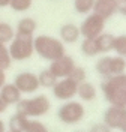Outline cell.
Instances as JSON below:
<instances>
[{
    "label": "cell",
    "mask_w": 126,
    "mask_h": 132,
    "mask_svg": "<svg viewBox=\"0 0 126 132\" xmlns=\"http://www.w3.org/2000/svg\"><path fill=\"white\" fill-rule=\"evenodd\" d=\"M101 90L110 105L126 107V74L104 78Z\"/></svg>",
    "instance_id": "6da1fadb"
},
{
    "label": "cell",
    "mask_w": 126,
    "mask_h": 132,
    "mask_svg": "<svg viewBox=\"0 0 126 132\" xmlns=\"http://www.w3.org/2000/svg\"><path fill=\"white\" fill-rule=\"evenodd\" d=\"M33 50L35 53L42 57L44 60H57L59 57L65 56V44L57 39V38H53L48 35H41L38 38H33Z\"/></svg>",
    "instance_id": "7a4b0ae2"
},
{
    "label": "cell",
    "mask_w": 126,
    "mask_h": 132,
    "mask_svg": "<svg viewBox=\"0 0 126 132\" xmlns=\"http://www.w3.org/2000/svg\"><path fill=\"white\" fill-rule=\"evenodd\" d=\"M15 105H17V113H21L27 119H38L50 111L51 102L45 95H38L30 99L21 98Z\"/></svg>",
    "instance_id": "3957f363"
},
{
    "label": "cell",
    "mask_w": 126,
    "mask_h": 132,
    "mask_svg": "<svg viewBox=\"0 0 126 132\" xmlns=\"http://www.w3.org/2000/svg\"><path fill=\"white\" fill-rule=\"evenodd\" d=\"M9 56L12 60L23 62L33 56V36H26V35H18L15 33L14 39L9 42Z\"/></svg>",
    "instance_id": "277c9868"
},
{
    "label": "cell",
    "mask_w": 126,
    "mask_h": 132,
    "mask_svg": "<svg viewBox=\"0 0 126 132\" xmlns=\"http://www.w3.org/2000/svg\"><path fill=\"white\" fill-rule=\"evenodd\" d=\"M59 119L65 125H77L84 119L86 110H84L81 102L77 101H66L62 107L59 108Z\"/></svg>",
    "instance_id": "5b68a950"
},
{
    "label": "cell",
    "mask_w": 126,
    "mask_h": 132,
    "mask_svg": "<svg viewBox=\"0 0 126 132\" xmlns=\"http://www.w3.org/2000/svg\"><path fill=\"white\" fill-rule=\"evenodd\" d=\"M105 20L96 14H90L84 18V21L80 26V35L83 38H96L104 32Z\"/></svg>",
    "instance_id": "8992f818"
},
{
    "label": "cell",
    "mask_w": 126,
    "mask_h": 132,
    "mask_svg": "<svg viewBox=\"0 0 126 132\" xmlns=\"http://www.w3.org/2000/svg\"><path fill=\"white\" fill-rule=\"evenodd\" d=\"M77 89L78 84L69 77H66L57 80V82L53 86V95L59 101H71L74 96H77Z\"/></svg>",
    "instance_id": "52a82bcc"
},
{
    "label": "cell",
    "mask_w": 126,
    "mask_h": 132,
    "mask_svg": "<svg viewBox=\"0 0 126 132\" xmlns=\"http://www.w3.org/2000/svg\"><path fill=\"white\" fill-rule=\"evenodd\" d=\"M74 66H75L74 59L71 57V56H68V54H65V56L59 57L57 60H53L50 68H48V71H50L57 80H60V78L69 77V74H71L72 69H74Z\"/></svg>",
    "instance_id": "ba28073f"
},
{
    "label": "cell",
    "mask_w": 126,
    "mask_h": 132,
    "mask_svg": "<svg viewBox=\"0 0 126 132\" xmlns=\"http://www.w3.org/2000/svg\"><path fill=\"white\" fill-rule=\"evenodd\" d=\"M14 84L18 90L21 93H35L41 86H39V81H38V75L33 74V72H21L15 77L14 80Z\"/></svg>",
    "instance_id": "9c48e42d"
},
{
    "label": "cell",
    "mask_w": 126,
    "mask_h": 132,
    "mask_svg": "<svg viewBox=\"0 0 126 132\" xmlns=\"http://www.w3.org/2000/svg\"><path fill=\"white\" fill-rule=\"evenodd\" d=\"M125 116H126V107H114V105H110V108L104 113V123L107 125L111 131L120 129Z\"/></svg>",
    "instance_id": "30bf717a"
},
{
    "label": "cell",
    "mask_w": 126,
    "mask_h": 132,
    "mask_svg": "<svg viewBox=\"0 0 126 132\" xmlns=\"http://www.w3.org/2000/svg\"><path fill=\"white\" fill-rule=\"evenodd\" d=\"M92 12L104 20H108L117 12V2L116 0H95Z\"/></svg>",
    "instance_id": "8fae6325"
},
{
    "label": "cell",
    "mask_w": 126,
    "mask_h": 132,
    "mask_svg": "<svg viewBox=\"0 0 126 132\" xmlns=\"http://www.w3.org/2000/svg\"><path fill=\"white\" fill-rule=\"evenodd\" d=\"M21 95H23V93L15 87L14 82H6V84L0 89V98H2V101H3L8 107L9 105H15L18 101L21 99Z\"/></svg>",
    "instance_id": "7c38bea8"
},
{
    "label": "cell",
    "mask_w": 126,
    "mask_h": 132,
    "mask_svg": "<svg viewBox=\"0 0 126 132\" xmlns=\"http://www.w3.org/2000/svg\"><path fill=\"white\" fill-rule=\"evenodd\" d=\"M80 27L72 23L63 24L60 27V41L63 44H74L80 39Z\"/></svg>",
    "instance_id": "4fadbf2b"
},
{
    "label": "cell",
    "mask_w": 126,
    "mask_h": 132,
    "mask_svg": "<svg viewBox=\"0 0 126 132\" xmlns=\"http://www.w3.org/2000/svg\"><path fill=\"white\" fill-rule=\"evenodd\" d=\"M77 95H78V98L81 99V101H84V102H92L93 99L96 98L98 90H96V87L93 86L92 82L83 81V82H80V84H78Z\"/></svg>",
    "instance_id": "5bb4252c"
},
{
    "label": "cell",
    "mask_w": 126,
    "mask_h": 132,
    "mask_svg": "<svg viewBox=\"0 0 126 132\" xmlns=\"http://www.w3.org/2000/svg\"><path fill=\"white\" fill-rule=\"evenodd\" d=\"M36 21L30 16L21 18L17 24V33L18 35H26V36H33V33L36 32Z\"/></svg>",
    "instance_id": "9a60e30c"
},
{
    "label": "cell",
    "mask_w": 126,
    "mask_h": 132,
    "mask_svg": "<svg viewBox=\"0 0 126 132\" xmlns=\"http://www.w3.org/2000/svg\"><path fill=\"white\" fill-rule=\"evenodd\" d=\"M95 42H96V47H98V51L99 54L101 53H108L113 50V42H114V36L111 33H104L102 32L99 36L95 38Z\"/></svg>",
    "instance_id": "2e32d148"
},
{
    "label": "cell",
    "mask_w": 126,
    "mask_h": 132,
    "mask_svg": "<svg viewBox=\"0 0 126 132\" xmlns=\"http://www.w3.org/2000/svg\"><path fill=\"white\" fill-rule=\"evenodd\" d=\"M29 122V119L23 116L21 113H15L14 116H11L9 119V131L12 132H24L26 125Z\"/></svg>",
    "instance_id": "e0dca14e"
},
{
    "label": "cell",
    "mask_w": 126,
    "mask_h": 132,
    "mask_svg": "<svg viewBox=\"0 0 126 132\" xmlns=\"http://www.w3.org/2000/svg\"><path fill=\"white\" fill-rule=\"evenodd\" d=\"M110 71L113 75H120L126 72V59L122 56H111L110 59Z\"/></svg>",
    "instance_id": "ac0fdd59"
},
{
    "label": "cell",
    "mask_w": 126,
    "mask_h": 132,
    "mask_svg": "<svg viewBox=\"0 0 126 132\" xmlns=\"http://www.w3.org/2000/svg\"><path fill=\"white\" fill-rule=\"evenodd\" d=\"M81 51H83L84 56H87V57L98 56L99 51H98V47H96L95 38H84V41L81 42Z\"/></svg>",
    "instance_id": "d6986e66"
},
{
    "label": "cell",
    "mask_w": 126,
    "mask_h": 132,
    "mask_svg": "<svg viewBox=\"0 0 126 132\" xmlns=\"http://www.w3.org/2000/svg\"><path fill=\"white\" fill-rule=\"evenodd\" d=\"M38 81H39V86H41V87L53 89V86L57 82V78L51 74L48 69H45V71H42L41 74L38 75Z\"/></svg>",
    "instance_id": "ffe728a7"
},
{
    "label": "cell",
    "mask_w": 126,
    "mask_h": 132,
    "mask_svg": "<svg viewBox=\"0 0 126 132\" xmlns=\"http://www.w3.org/2000/svg\"><path fill=\"white\" fill-rule=\"evenodd\" d=\"M110 59L111 56H105L101 57L96 62V72L101 75L102 78H108L111 77V71H110Z\"/></svg>",
    "instance_id": "44dd1931"
},
{
    "label": "cell",
    "mask_w": 126,
    "mask_h": 132,
    "mask_svg": "<svg viewBox=\"0 0 126 132\" xmlns=\"http://www.w3.org/2000/svg\"><path fill=\"white\" fill-rule=\"evenodd\" d=\"M95 0H74V8L81 15H89L93 11Z\"/></svg>",
    "instance_id": "7402d4cb"
},
{
    "label": "cell",
    "mask_w": 126,
    "mask_h": 132,
    "mask_svg": "<svg viewBox=\"0 0 126 132\" xmlns=\"http://www.w3.org/2000/svg\"><path fill=\"white\" fill-rule=\"evenodd\" d=\"M15 36V30L14 27L8 23H0V42L3 44H9Z\"/></svg>",
    "instance_id": "603a6c76"
},
{
    "label": "cell",
    "mask_w": 126,
    "mask_h": 132,
    "mask_svg": "<svg viewBox=\"0 0 126 132\" xmlns=\"http://www.w3.org/2000/svg\"><path fill=\"white\" fill-rule=\"evenodd\" d=\"M11 63H12V59L9 56L8 47H6V44L0 42V69H3V71L9 69Z\"/></svg>",
    "instance_id": "cb8c5ba5"
},
{
    "label": "cell",
    "mask_w": 126,
    "mask_h": 132,
    "mask_svg": "<svg viewBox=\"0 0 126 132\" xmlns=\"http://www.w3.org/2000/svg\"><path fill=\"white\" fill-rule=\"evenodd\" d=\"M113 50L117 53V56L126 57V35H120V36H114V42H113Z\"/></svg>",
    "instance_id": "d4e9b609"
},
{
    "label": "cell",
    "mask_w": 126,
    "mask_h": 132,
    "mask_svg": "<svg viewBox=\"0 0 126 132\" xmlns=\"http://www.w3.org/2000/svg\"><path fill=\"white\" fill-rule=\"evenodd\" d=\"M24 132H48V128L36 119H29L24 128Z\"/></svg>",
    "instance_id": "484cf974"
},
{
    "label": "cell",
    "mask_w": 126,
    "mask_h": 132,
    "mask_svg": "<svg viewBox=\"0 0 126 132\" xmlns=\"http://www.w3.org/2000/svg\"><path fill=\"white\" fill-rule=\"evenodd\" d=\"M32 3H33V0H11L9 6L15 12H26L32 8Z\"/></svg>",
    "instance_id": "4316f807"
},
{
    "label": "cell",
    "mask_w": 126,
    "mask_h": 132,
    "mask_svg": "<svg viewBox=\"0 0 126 132\" xmlns=\"http://www.w3.org/2000/svg\"><path fill=\"white\" fill-rule=\"evenodd\" d=\"M86 77H87V74H86V69H84L83 66H77V65L74 66L72 72L69 74V78H71V80H74L77 84L86 81Z\"/></svg>",
    "instance_id": "83f0119b"
},
{
    "label": "cell",
    "mask_w": 126,
    "mask_h": 132,
    "mask_svg": "<svg viewBox=\"0 0 126 132\" xmlns=\"http://www.w3.org/2000/svg\"><path fill=\"white\" fill-rule=\"evenodd\" d=\"M90 132H113V131H111L108 126L104 123V122H99V123L93 125L92 129H90Z\"/></svg>",
    "instance_id": "f1b7e54d"
},
{
    "label": "cell",
    "mask_w": 126,
    "mask_h": 132,
    "mask_svg": "<svg viewBox=\"0 0 126 132\" xmlns=\"http://www.w3.org/2000/svg\"><path fill=\"white\" fill-rule=\"evenodd\" d=\"M117 2V12L126 15V0H116Z\"/></svg>",
    "instance_id": "f546056e"
},
{
    "label": "cell",
    "mask_w": 126,
    "mask_h": 132,
    "mask_svg": "<svg viewBox=\"0 0 126 132\" xmlns=\"http://www.w3.org/2000/svg\"><path fill=\"white\" fill-rule=\"evenodd\" d=\"M5 84H6V74H5L3 69H0V89H2Z\"/></svg>",
    "instance_id": "4dcf8cb0"
},
{
    "label": "cell",
    "mask_w": 126,
    "mask_h": 132,
    "mask_svg": "<svg viewBox=\"0 0 126 132\" xmlns=\"http://www.w3.org/2000/svg\"><path fill=\"white\" fill-rule=\"evenodd\" d=\"M6 108H8V105H6V104L2 101V98H0V114H2V113H5V111H6Z\"/></svg>",
    "instance_id": "1f68e13d"
},
{
    "label": "cell",
    "mask_w": 126,
    "mask_h": 132,
    "mask_svg": "<svg viewBox=\"0 0 126 132\" xmlns=\"http://www.w3.org/2000/svg\"><path fill=\"white\" fill-rule=\"evenodd\" d=\"M9 2H11V0H0V8H6V6H9Z\"/></svg>",
    "instance_id": "d6a6232c"
},
{
    "label": "cell",
    "mask_w": 126,
    "mask_h": 132,
    "mask_svg": "<svg viewBox=\"0 0 126 132\" xmlns=\"http://www.w3.org/2000/svg\"><path fill=\"white\" fill-rule=\"evenodd\" d=\"M119 131L126 132V116H125V119H123V122H122V126H120V129H119Z\"/></svg>",
    "instance_id": "836d02e7"
},
{
    "label": "cell",
    "mask_w": 126,
    "mask_h": 132,
    "mask_svg": "<svg viewBox=\"0 0 126 132\" xmlns=\"http://www.w3.org/2000/svg\"><path fill=\"white\" fill-rule=\"evenodd\" d=\"M0 132H6V126H5V122L0 119Z\"/></svg>",
    "instance_id": "e575fe53"
},
{
    "label": "cell",
    "mask_w": 126,
    "mask_h": 132,
    "mask_svg": "<svg viewBox=\"0 0 126 132\" xmlns=\"http://www.w3.org/2000/svg\"><path fill=\"white\" fill-rule=\"evenodd\" d=\"M6 132H12V131H6Z\"/></svg>",
    "instance_id": "d590c367"
},
{
    "label": "cell",
    "mask_w": 126,
    "mask_h": 132,
    "mask_svg": "<svg viewBox=\"0 0 126 132\" xmlns=\"http://www.w3.org/2000/svg\"><path fill=\"white\" fill-rule=\"evenodd\" d=\"M80 132H83V131H80Z\"/></svg>",
    "instance_id": "8d00e7d4"
},
{
    "label": "cell",
    "mask_w": 126,
    "mask_h": 132,
    "mask_svg": "<svg viewBox=\"0 0 126 132\" xmlns=\"http://www.w3.org/2000/svg\"><path fill=\"white\" fill-rule=\"evenodd\" d=\"M125 59H126V57H125Z\"/></svg>",
    "instance_id": "74e56055"
}]
</instances>
